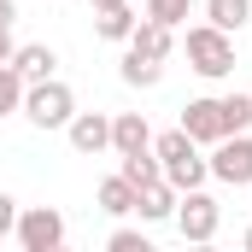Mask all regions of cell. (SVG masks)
I'll list each match as a JSON object with an SVG mask.
<instances>
[{"mask_svg":"<svg viewBox=\"0 0 252 252\" xmlns=\"http://www.w3.org/2000/svg\"><path fill=\"white\" fill-rule=\"evenodd\" d=\"M135 217L141 223H170L176 217V188L158 176V182H147V188H135Z\"/></svg>","mask_w":252,"mask_h":252,"instance_id":"10","label":"cell"},{"mask_svg":"<svg viewBox=\"0 0 252 252\" xmlns=\"http://www.w3.org/2000/svg\"><path fill=\"white\" fill-rule=\"evenodd\" d=\"M64 217L53 211V205H30V211H18V229H12V241L24 252H59L64 247Z\"/></svg>","mask_w":252,"mask_h":252,"instance_id":"6","label":"cell"},{"mask_svg":"<svg viewBox=\"0 0 252 252\" xmlns=\"http://www.w3.org/2000/svg\"><path fill=\"white\" fill-rule=\"evenodd\" d=\"M217 106H223V135H241V129H252V94H223Z\"/></svg>","mask_w":252,"mask_h":252,"instance_id":"19","label":"cell"},{"mask_svg":"<svg viewBox=\"0 0 252 252\" xmlns=\"http://www.w3.org/2000/svg\"><path fill=\"white\" fill-rule=\"evenodd\" d=\"M205 164H211V182H223V188H252V129L223 135Z\"/></svg>","mask_w":252,"mask_h":252,"instance_id":"5","label":"cell"},{"mask_svg":"<svg viewBox=\"0 0 252 252\" xmlns=\"http://www.w3.org/2000/svg\"><path fill=\"white\" fill-rule=\"evenodd\" d=\"M129 30H135L129 0H118V6H100V12H94V35H100V41H129Z\"/></svg>","mask_w":252,"mask_h":252,"instance_id":"14","label":"cell"},{"mask_svg":"<svg viewBox=\"0 0 252 252\" xmlns=\"http://www.w3.org/2000/svg\"><path fill=\"white\" fill-rule=\"evenodd\" d=\"M153 153H158V170H164V182H170L176 193L211 182V164H205V153H199V141H193L188 129H164V135H153Z\"/></svg>","mask_w":252,"mask_h":252,"instance_id":"1","label":"cell"},{"mask_svg":"<svg viewBox=\"0 0 252 252\" xmlns=\"http://www.w3.org/2000/svg\"><path fill=\"white\" fill-rule=\"evenodd\" d=\"M176 235L182 241H193V247H211L217 241V229H223V205L211 199L205 188H188V193H176Z\"/></svg>","mask_w":252,"mask_h":252,"instance_id":"4","label":"cell"},{"mask_svg":"<svg viewBox=\"0 0 252 252\" xmlns=\"http://www.w3.org/2000/svg\"><path fill=\"white\" fill-rule=\"evenodd\" d=\"M182 53H188V70L205 76V82H223V76L235 70V41H229V30H217V24H188Z\"/></svg>","mask_w":252,"mask_h":252,"instance_id":"2","label":"cell"},{"mask_svg":"<svg viewBox=\"0 0 252 252\" xmlns=\"http://www.w3.org/2000/svg\"><path fill=\"white\" fill-rule=\"evenodd\" d=\"M64 135L82 158H100V153H112V112H76L64 124Z\"/></svg>","mask_w":252,"mask_h":252,"instance_id":"7","label":"cell"},{"mask_svg":"<svg viewBox=\"0 0 252 252\" xmlns=\"http://www.w3.org/2000/svg\"><path fill=\"white\" fill-rule=\"evenodd\" d=\"M0 24H18V6L12 0H0Z\"/></svg>","mask_w":252,"mask_h":252,"instance_id":"24","label":"cell"},{"mask_svg":"<svg viewBox=\"0 0 252 252\" xmlns=\"http://www.w3.org/2000/svg\"><path fill=\"white\" fill-rule=\"evenodd\" d=\"M88 6H94V12H100V6H118V0H88Z\"/></svg>","mask_w":252,"mask_h":252,"instance_id":"25","label":"cell"},{"mask_svg":"<svg viewBox=\"0 0 252 252\" xmlns=\"http://www.w3.org/2000/svg\"><path fill=\"white\" fill-rule=\"evenodd\" d=\"M118 158H124V164H118V176H124V182H135V188H147V182H158V176H164L153 147H141V153H118Z\"/></svg>","mask_w":252,"mask_h":252,"instance_id":"16","label":"cell"},{"mask_svg":"<svg viewBox=\"0 0 252 252\" xmlns=\"http://www.w3.org/2000/svg\"><path fill=\"white\" fill-rule=\"evenodd\" d=\"M205 24H217V30H247L252 24V0H205Z\"/></svg>","mask_w":252,"mask_h":252,"instance_id":"15","label":"cell"},{"mask_svg":"<svg viewBox=\"0 0 252 252\" xmlns=\"http://www.w3.org/2000/svg\"><path fill=\"white\" fill-rule=\"evenodd\" d=\"M176 129H188L199 147H217V141H223V106H217V100H188Z\"/></svg>","mask_w":252,"mask_h":252,"instance_id":"8","label":"cell"},{"mask_svg":"<svg viewBox=\"0 0 252 252\" xmlns=\"http://www.w3.org/2000/svg\"><path fill=\"white\" fill-rule=\"evenodd\" d=\"M94 199H100V211H106V217H129V211H135V182H124V176H106Z\"/></svg>","mask_w":252,"mask_h":252,"instance_id":"17","label":"cell"},{"mask_svg":"<svg viewBox=\"0 0 252 252\" xmlns=\"http://www.w3.org/2000/svg\"><path fill=\"white\" fill-rule=\"evenodd\" d=\"M241 247H247V252H252V229H247V235H241Z\"/></svg>","mask_w":252,"mask_h":252,"instance_id":"26","label":"cell"},{"mask_svg":"<svg viewBox=\"0 0 252 252\" xmlns=\"http://www.w3.org/2000/svg\"><path fill=\"white\" fill-rule=\"evenodd\" d=\"M193 6H199V0H147V18H158V24H170V30H182Z\"/></svg>","mask_w":252,"mask_h":252,"instance_id":"20","label":"cell"},{"mask_svg":"<svg viewBox=\"0 0 252 252\" xmlns=\"http://www.w3.org/2000/svg\"><path fill=\"white\" fill-rule=\"evenodd\" d=\"M118 76H124L129 88H158V82H164V59H147V53L124 47V64H118Z\"/></svg>","mask_w":252,"mask_h":252,"instance_id":"13","label":"cell"},{"mask_svg":"<svg viewBox=\"0 0 252 252\" xmlns=\"http://www.w3.org/2000/svg\"><path fill=\"white\" fill-rule=\"evenodd\" d=\"M12 64H18V76H24V82H41V76H59V53H53L47 41H24V47L12 53Z\"/></svg>","mask_w":252,"mask_h":252,"instance_id":"12","label":"cell"},{"mask_svg":"<svg viewBox=\"0 0 252 252\" xmlns=\"http://www.w3.org/2000/svg\"><path fill=\"white\" fill-rule=\"evenodd\" d=\"M24 76H18V64H0V118H18L24 112Z\"/></svg>","mask_w":252,"mask_h":252,"instance_id":"18","label":"cell"},{"mask_svg":"<svg viewBox=\"0 0 252 252\" xmlns=\"http://www.w3.org/2000/svg\"><path fill=\"white\" fill-rule=\"evenodd\" d=\"M24 118L35 129H64L76 118V94H70V82L59 76H41V82H30L24 88Z\"/></svg>","mask_w":252,"mask_h":252,"instance_id":"3","label":"cell"},{"mask_svg":"<svg viewBox=\"0 0 252 252\" xmlns=\"http://www.w3.org/2000/svg\"><path fill=\"white\" fill-rule=\"evenodd\" d=\"M153 147V124L141 112H112V153H141Z\"/></svg>","mask_w":252,"mask_h":252,"instance_id":"11","label":"cell"},{"mask_svg":"<svg viewBox=\"0 0 252 252\" xmlns=\"http://www.w3.org/2000/svg\"><path fill=\"white\" fill-rule=\"evenodd\" d=\"M106 247L112 252H153V241H147V229H112V235H106Z\"/></svg>","mask_w":252,"mask_h":252,"instance_id":"21","label":"cell"},{"mask_svg":"<svg viewBox=\"0 0 252 252\" xmlns=\"http://www.w3.org/2000/svg\"><path fill=\"white\" fill-rule=\"evenodd\" d=\"M12 229H18V199H12V193H0V241H6Z\"/></svg>","mask_w":252,"mask_h":252,"instance_id":"22","label":"cell"},{"mask_svg":"<svg viewBox=\"0 0 252 252\" xmlns=\"http://www.w3.org/2000/svg\"><path fill=\"white\" fill-rule=\"evenodd\" d=\"M12 53H18V41H12V24H0V64H12Z\"/></svg>","mask_w":252,"mask_h":252,"instance_id":"23","label":"cell"},{"mask_svg":"<svg viewBox=\"0 0 252 252\" xmlns=\"http://www.w3.org/2000/svg\"><path fill=\"white\" fill-rule=\"evenodd\" d=\"M124 47L147 53V59H170V53H176V30H170V24H158V18H135V30H129Z\"/></svg>","mask_w":252,"mask_h":252,"instance_id":"9","label":"cell"}]
</instances>
